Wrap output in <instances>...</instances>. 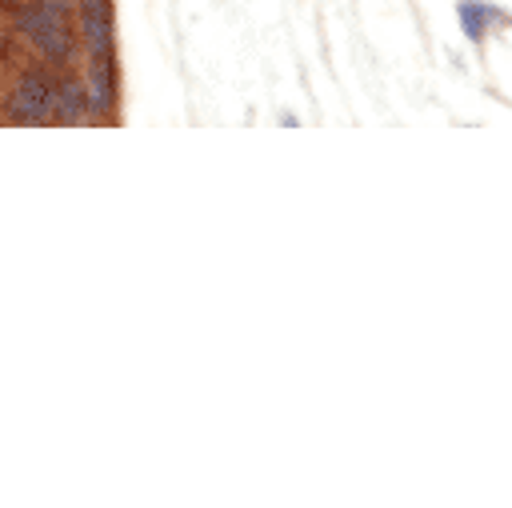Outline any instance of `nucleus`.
Returning a JSON list of instances; mask_svg holds the SVG:
<instances>
[{
  "label": "nucleus",
  "mask_w": 512,
  "mask_h": 508,
  "mask_svg": "<svg viewBox=\"0 0 512 508\" xmlns=\"http://www.w3.org/2000/svg\"><path fill=\"white\" fill-rule=\"evenodd\" d=\"M68 0H24L12 8V32L44 60L64 68L76 56V28L68 24Z\"/></svg>",
  "instance_id": "obj_1"
},
{
  "label": "nucleus",
  "mask_w": 512,
  "mask_h": 508,
  "mask_svg": "<svg viewBox=\"0 0 512 508\" xmlns=\"http://www.w3.org/2000/svg\"><path fill=\"white\" fill-rule=\"evenodd\" d=\"M52 100H56V76L44 64H28L12 76L8 96H4V120L20 128L52 124Z\"/></svg>",
  "instance_id": "obj_2"
},
{
  "label": "nucleus",
  "mask_w": 512,
  "mask_h": 508,
  "mask_svg": "<svg viewBox=\"0 0 512 508\" xmlns=\"http://www.w3.org/2000/svg\"><path fill=\"white\" fill-rule=\"evenodd\" d=\"M84 100H88V124H108L116 120L120 108V80H116V60L112 56H88L84 64Z\"/></svg>",
  "instance_id": "obj_3"
},
{
  "label": "nucleus",
  "mask_w": 512,
  "mask_h": 508,
  "mask_svg": "<svg viewBox=\"0 0 512 508\" xmlns=\"http://www.w3.org/2000/svg\"><path fill=\"white\" fill-rule=\"evenodd\" d=\"M76 44L84 56H112L116 48V28H112V4H76Z\"/></svg>",
  "instance_id": "obj_4"
},
{
  "label": "nucleus",
  "mask_w": 512,
  "mask_h": 508,
  "mask_svg": "<svg viewBox=\"0 0 512 508\" xmlns=\"http://www.w3.org/2000/svg\"><path fill=\"white\" fill-rule=\"evenodd\" d=\"M456 16H460V28H464V36L472 44H484V36H492L496 28H508L512 24V16L500 4H492V0H460L456 4Z\"/></svg>",
  "instance_id": "obj_5"
},
{
  "label": "nucleus",
  "mask_w": 512,
  "mask_h": 508,
  "mask_svg": "<svg viewBox=\"0 0 512 508\" xmlns=\"http://www.w3.org/2000/svg\"><path fill=\"white\" fill-rule=\"evenodd\" d=\"M52 124H88V100H84V76L80 72H60L56 76Z\"/></svg>",
  "instance_id": "obj_6"
},
{
  "label": "nucleus",
  "mask_w": 512,
  "mask_h": 508,
  "mask_svg": "<svg viewBox=\"0 0 512 508\" xmlns=\"http://www.w3.org/2000/svg\"><path fill=\"white\" fill-rule=\"evenodd\" d=\"M280 124H284V128H296V124H300V120H296V116H292V112H280Z\"/></svg>",
  "instance_id": "obj_7"
}]
</instances>
